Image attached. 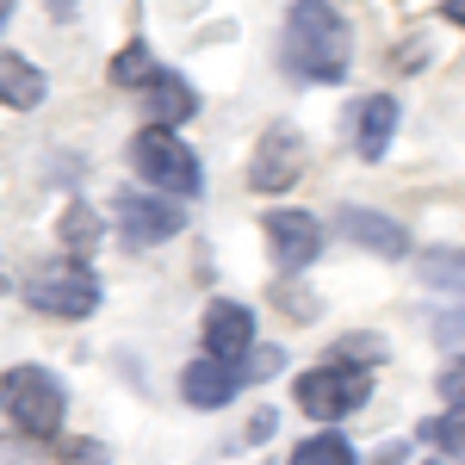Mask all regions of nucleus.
Wrapping results in <instances>:
<instances>
[{
  "instance_id": "nucleus-15",
  "label": "nucleus",
  "mask_w": 465,
  "mask_h": 465,
  "mask_svg": "<svg viewBox=\"0 0 465 465\" xmlns=\"http://www.w3.org/2000/svg\"><path fill=\"white\" fill-rule=\"evenodd\" d=\"M416 280H422L434 298L465 304V249H422L416 254Z\"/></svg>"
},
{
  "instance_id": "nucleus-25",
  "label": "nucleus",
  "mask_w": 465,
  "mask_h": 465,
  "mask_svg": "<svg viewBox=\"0 0 465 465\" xmlns=\"http://www.w3.org/2000/svg\"><path fill=\"white\" fill-rule=\"evenodd\" d=\"M429 465H447V460H429Z\"/></svg>"
},
{
  "instance_id": "nucleus-21",
  "label": "nucleus",
  "mask_w": 465,
  "mask_h": 465,
  "mask_svg": "<svg viewBox=\"0 0 465 465\" xmlns=\"http://www.w3.org/2000/svg\"><path fill=\"white\" fill-rule=\"evenodd\" d=\"M267 434H273V410H261V416H254L249 429H242V440H254V447H261V440H267Z\"/></svg>"
},
{
  "instance_id": "nucleus-4",
  "label": "nucleus",
  "mask_w": 465,
  "mask_h": 465,
  "mask_svg": "<svg viewBox=\"0 0 465 465\" xmlns=\"http://www.w3.org/2000/svg\"><path fill=\"white\" fill-rule=\"evenodd\" d=\"M25 304L44 311V317H94L100 311V280L87 273V261H56V267H37L25 280Z\"/></svg>"
},
{
  "instance_id": "nucleus-1",
  "label": "nucleus",
  "mask_w": 465,
  "mask_h": 465,
  "mask_svg": "<svg viewBox=\"0 0 465 465\" xmlns=\"http://www.w3.org/2000/svg\"><path fill=\"white\" fill-rule=\"evenodd\" d=\"M286 63L304 74V81H322V87L348 81V69H354V32H348V19L335 13V0H292Z\"/></svg>"
},
{
  "instance_id": "nucleus-2",
  "label": "nucleus",
  "mask_w": 465,
  "mask_h": 465,
  "mask_svg": "<svg viewBox=\"0 0 465 465\" xmlns=\"http://www.w3.org/2000/svg\"><path fill=\"white\" fill-rule=\"evenodd\" d=\"M0 403H6V422L25 434V440H56L63 410H69V391H63V379L50 366H6Z\"/></svg>"
},
{
  "instance_id": "nucleus-18",
  "label": "nucleus",
  "mask_w": 465,
  "mask_h": 465,
  "mask_svg": "<svg viewBox=\"0 0 465 465\" xmlns=\"http://www.w3.org/2000/svg\"><path fill=\"white\" fill-rule=\"evenodd\" d=\"M56 236L69 242L74 261H87V249L100 242V217H94V205H69V212H63V223H56Z\"/></svg>"
},
{
  "instance_id": "nucleus-3",
  "label": "nucleus",
  "mask_w": 465,
  "mask_h": 465,
  "mask_svg": "<svg viewBox=\"0 0 465 465\" xmlns=\"http://www.w3.org/2000/svg\"><path fill=\"white\" fill-rule=\"evenodd\" d=\"M131 168H137V180H143L149 193H168V199H199L205 193L199 155L186 149V137L162 131V124H143L131 137Z\"/></svg>"
},
{
  "instance_id": "nucleus-20",
  "label": "nucleus",
  "mask_w": 465,
  "mask_h": 465,
  "mask_svg": "<svg viewBox=\"0 0 465 465\" xmlns=\"http://www.w3.org/2000/svg\"><path fill=\"white\" fill-rule=\"evenodd\" d=\"M440 397H447V403H453V410H465V354L453 360V366H447V372H440Z\"/></svg>"
},
{
  "instance_id": "nucleus-11",
  "label": "nucleus",
  "mask_w": 465,
  "mask_h": 465,
  "mask_svg": "<svg viewBox=\"0 0 465 465\" xmlns=\"http://www.w3.org/2000/svg\"><path fill=\"white\" fill-rule=\"evenodd\" d=\"M335 230H341L348 242H360V249L385 254V261H403V254H410V230L385 212H366V205H348V212L335 217Z\"/></svg>"
},
{
  "instance_id": "nucleus-12",
  "label": "nucleus",
  "mask_w": 465,
  "mask_h": 465,
  "mask_svg": "<svg viewBox=\"0 0 465 465\" xmlns=\"http://www.w3.org/2000/svg\"><path fill=\"white\" fill-rule=\"evenodd\" d=\"M44 94H50L44 69L25 63V56H13V50H0V106H6V112H37V106H44Z\"/></svg>"
},
{
  "instance_id": "nucleus-16",
  "label": "nucleus",
  "mask_w": 465,
  "mask_h": 465,
  "mask_svg": "<svg viewBox=\"0 0 465 465\" xmlns=\"http://www.w3.org/2000/svg\"><path fill=\"white\" fill-rule=\"evenodd\" d=\"M292 465H360V453L348 434H304L292 447Z\"/></svg>"
},
{
  "instance_id": "nucleus-5",
  "label": "nucleus",
  "mask_w": 465,
  "mask_h": 465,
  "mask_svg": "<svg viewBox=\"0 0 465 465\" xmlns=\"http://www.w3.org/2000/svg\"><path fill=\"white\" fill-rule=\"evenodd\" d=\"M298 410L304 416H317V422H341V416H354L360 403L372 397V379H366V366H311L298 385Z\"/></svg>"
},
{
  "instance_id": "nucleus-22",
  "label": "nucleus",
  "mask_w": 465,
  "mask_h": 465,
  "mask_svg": "<svg viewBox=\"0 0 465 465\" xmlns=\"http://www.w3.org/2000/svg\"><path fill=\"white\" fill-rule=\"evenodd\" d=\"M447 19H453V25H465V0H447Z\"/></svg>"
},
{
  "instance_id": "nucleus-23",
  "label": "nucleus",
  "mask_w": 465,
  "mask_h": 465,
  "mask_svg": "<svg viewBox=\"0 0 465 465\" xmlns=\"http://www.w3.org/2000/svg\"><path fill=\"white\" fill-rule=\"evenodd\" d=\"M13 6H19V0H0V32H6V19H13Z\"/></svg>"
},
{
  "instance_id": "nucleus-24",
  "label": "nucleus",
  "mask_w": 465,
  "mask_h": 465,
  "mask_svg": "<svg viewBox=\"0 0 465 465\" xmlns=\"http://www.w3.org/2000/svg\"><path fill=\"white\" fill-rule=\"evenodd\" d=\"M50 6H56V13H74V0H50Z\"/></svg>"
},
{
  "instance_id": "nucleus-7",
  "label": "nucleus",
  "mask_w": 465,
  "mask_h": 465,
  "mask_svg": "<svg viewBox=\"0 0 465 465\" xmlns=\"http://www.w3.org/2000/svg\"><path fill=\"white\" fill-rule=\"evenodd\" d=\"M304 174V137H298V124H267V137L254 143V162H249V186L254 193H286L298 186Z\"/></svg>"
},
{
  "instance_id": "nucleus-13",
  "label": "nucleus",
  "mask_w": 465,
  "mask_h": 465,
  "mask_svg": "<svg viewBox=\"0 0 465 465\" xmlns=\"http://www.w3.org/2000/svg\"><path fill=\"white\" fill-rule=\"evenodd\" d=\"M397 137V100L391 94H372L366 106H360V124H354V155L360 162H379Z\"/></svg>"
},
{
  "instance_id": "nucleus-9",
  "label": "nucleus",
  "mask_w": 465,
  "mask_h": 465,
  "mask_svg": "<svg viewBox=\"0 0 465 465\" xmlns=\"http://www.w3.org/2000/svg\"><path fill=\"white\" fill-rule=\"evenodd\" d=\"M261 236H267V261H273L280 273H304L322 254V223L311 212H267Z\"/></svg>"
},
{
  "instance_id": "nucleus-10",
  "label": "nucleus",
  "mask_w": 465,
  "mask_h": 465,
  "mask_svg": "<svg viewBox=\"0 0 465 465\" xmlns=\"http://www.w3.org/2000/svg\"><path fill=\"white\" fill-rule=\"evenodd\" d=\"M249 385V372L242 366H223V360H193L186 372H180V397L193 403V410H223V403H236Z\"/></svg>"
},
{
  "instance_id": "nucleus-19",
  "label": "nucleus",
  "mask_w": 465,
  "mask_h": 465,
  "mask_svg": "<svg viewBox=\"0 0 465 465\" xmlns=\"http://www.w3.org/2000/svg\"><path fill=\"white\" fill-rule=\"evenodd\" d=\"M416 440H429V447H440V453H465V416H460V410L429 416V422L416 429Z\"/></svg>"
},
{
  "instance_id": "nucleus-17",
  "label": "nucleus",
  "mask_w": 465,
  "mask_h": 465,
  "mask_svg": "<svg viewBox=\"0 0 465 465\" xmlns=\"http://www.w3.org/2000/svg\"><path fill=\"white\" fill-rule=\"evenodd\" d=\"M155 56H149V44L143 37H137V44H124V50H118V56H112V81H118V87H143L149 94V81H155Z\"/></svg>"
},
{
  "instance_id": "nucleus-14",
  "label": "nucleus",
  "mask_w": 465,
  "mask_h": 465,
  "mask_svg": "<svg viewBox=\"0 0 465 465\" xmlns=\"http://www.w3.org/2000/svg\"><path fill=\"white\" fill-rule=\"evenodd\" d=\"M149 112H155V124L162 131H174V124H186L193 112H199V94H193V81L174 69H162L155 81H149Z\"/></svg>"
},
{
  "instance_id": "nucleus-6",
  "label": "nucleus",
  "mask_w": 465,
  "mask_h": 465,
  "mask_svg": "<svg viewBox=\"0 0 465 465\" xmlns=\"http://www.w3.org/2000/svg\"><path fill=\"white\" fill-rule=\"evenodd\" d=\"M112 217H118V236L137 242V249L168 242V236L186 230V205L168 199V193H149V186H124V193L112 199Z\"/></svg>"
},
{
  "instance_id": "nucleus-8",
  "label": "nucleus",
  "mask_w": 465,
  "mask_h": 465,
  "mask_svg": "<svg viewBox=\"0 0 465 465\" xmlns=\"http://www.w3.org/2000/svg\"><path fill=\"white\" fill-rule=\"evenodd\" d=\"M199 341H205V360L249 366V360H254V311H249V304H236V298H217V304H205Z\"/></svg>"
}]
</instances>
